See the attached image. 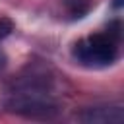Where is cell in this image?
Masks as SVG:
<instances>
[{
	"instance_id": "1",
	"label": "cell",
	"mask_w": 124,
	"mask_h": 124,
	"mask_svg": "<svg viewBox=\"0 0 124 124\" xmlns=\"http://www.w3.org/2000/svg\"><path fill=\"white\" fill-rule=\"evenodd\" d=\"M118 37L112 33H97L76 43L74 56L83 66H108L116 58Z\"/></svg>"
},
{
	"instance_id": "2",
	"label": "cell",
	"mask_w": 124,
	"mask_h": 124,
	"mask_svg": "<svg viewBox=\"0 0 124 124\" xmlns=\"http://www.w3.org/2000/svg\"><path fill=\"white\" fill-rule=\"evenodd\" d=\"M118 108V107H116ZM116 108H108V112L107 110H103V108H91L89 110V114H83L81 116V120H85V122H122V118L124 116H118V114H110L112 110H116Z\"/></svg>"
},
{
	"instance_id": "3",
	"label": "cell",
	"mask_w": 124,
	"mask_h": 124,
	"mask_svg": "<svg viewBox=\"0 0 124 124\" xmlns=\"http://www.w3.org/2000/svg\"><path fill=\"white\" fill-rule=\"evenodd\" d=\"M114 6H116V8H120V6H122V0H114Z\"/></svg>"
},
{
	"instance_id": "4",
	"label": "cell",
	"mask_w": 124,
	"mask_h": 124,
	"mask_svg": "<svg viewBox=\"0 0 124 124\" xmlns=\"http://www.w3.org/2000/svg\"><path fill=\"white\" fill-rule=\"evenodd\" d=\"M0 66H2V56H0Z\"/></svg>"
}]
</instances>
